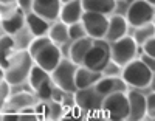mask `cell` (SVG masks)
Wrapping results in <instances>:
<instances>
[{"label":"cell","mask_w":155,"mask_h":121,"mask_svg":"<svg viewBox=\"0 0 155 121\" xmlns=\"http://www.w3.org/2000/svg\"><path fill=\"white\" fill-rule=\"evenodd\" d=\"M81 22L84 25L88 37H92V39H104L106 37L107 25H109V17L106 14L95 12V11H84Z\"/></svg>","instance_id":"30bf717a"},{"label":"cell","mask_w":155,"mask_h":121,"mask_svg":"<svg viewBox=\"0 0 155 121\" xmlns=\"http://www.w3.org/2000/svg\"><path fill=\"white\" fill-rule=\"evenodd\" d=\"M95 89L104 98L115 92H127V84L123 81L121 76H104L102 75V78L95 84Z\"/></svg>","instance_id":"5bb4252c"},{"label":"cell","mask_w":155,"mask_h":121,"mask_svg":"<svg viewBox=\"0 0 155 121\" xmlns=\"http://www.w3.org/2000/svg\"><path fill=\"white\" fill-rule=\"evenodd\" d=\"M16 0H0V3L2 5H9V3H14Z\"/></svg>","instance_id":"8d00e7d4"},{"label":"cell","mask_w":155,"mask_h":121,"mask_svg":"<svg viewBox=\"0 0 155 121\" xmlns=\"http://www.w3.org/2000/svg\"><path fill=\"white\" fill-rule=\"evenodd\" d=\"M121 72H123V67H120L118 64H115L113 61H110L106 69L102 70V75L104 76H121Z\"/></svg>","instance_id":"4dcf8cb0"},{"label":"cell","mask_w":155,"mask_h":121,"mask_svg":"<svg viewBox=\"0 0 155 121\" xmlns=\"http://www.w3.org/2000/svg\"><path fill=\"white\" fill-rule=\"evenodd\" d=\"M50 81H53L51 79V73L47 72L45 69H42V67H39V65H33V69L28 75V82H30V87L36 92L41 86L50 82Z\"/></svg>","instance_id":"603a6c76"},{"label":"cell","mask_w":155,"mask_h":121,"mask_svg":"<svg viewBox=\"0 0 155 121\" xmlns=\"http://www.w3.org/2000/svg\"><path fill=\"white\" fill-rule=\"evenodd\" d=\"M34 65L33 56L28 50H16L8 67L5 69V79L11 86H20L28 81V75Z\"/></svg>","instance_id":"7a4b0ae2"},{"label":"cell","mask_w":155,"mask_h":121,"mask_svg":"<svg viewBox=\"0 0 155 121\" xmlns=\"http://www.w3.org/2000/svg\"><path fill=\"white\" fill-rule=\"evenodd\" d=\"M127 28H129V23L126 20L124 16L121 14H113L109 17V25H107V33H106V40L109 44L115 42L124 36H127Z\"/></svg>","instance_id":"7c38bea8"},{"label":"cell","mask_w":155,"mask_h":121,"mask_svg":"<svg viewBox=\"0 0 155 121\" xmlns=\"http://www.w3.org/2000/svg\"><path fill=\"white\" fill-rule=\"evenodd\" d=\"M150 86H152V90L155 92V73H153V78H152V82H150Z\"/></svg>","instance_id":"74e56055"},{"label":"cell","mask_w":155,"mask_h":121,"mask_svg":"<svg viewBox=\"0 0 155 121\" xmlns=\"http://www.w3.org/2000/svg\"><path fill=\"white\" fill-rule=\"evenodd\" d=\"M53 89H54V82L50 81V82L41 86L36 90V95L41 101H51V96H53Z\"/></svg>","instance_id":"4316f807"},{"label":"cell","mask_w":155,"mask_h":121,"mask_svg":"<svg viewBox=\"0 0 155 121\" xmlns=\"http://www.w3.org/2000/svg\"><path fill=\"white\" fill-rule=\"evenodd\" d=\"M121 78L127 84V87L130 89H137V90H143L150 87L152 78H153V72L143 62V59H134L129 64H126L123 67L121 72Z\"/></svg>","instance_id":"3957f363"},{"label":"cell","mask_w":155,"mask_h":121,"mask_svg":"<svg viewBox=\"0 0 155 121\" xmlns=\"http://www.w3.org/2000/svg\"><path fill=\"white\" fill-rule=\"evenodd\" d=\"M93 44V39L92 37H82V39H78V40H71V45H70V59L76 64V65H82L84 58L87 55V51L90 50Z\"/></svg>","instance_id":"ffe728a7"},{"label":"cell","mask_w":155,"mask_h":121,"mask_svg":"<svg viewBox=\"0 0 155 121\" xmlns=\"http://www.w3.org/2000/svg\"><path fill=\"white\" fill-rule=\"evenodd\" d=\"M146 116H149L150 119L155 118V92L153 90L146 96Z\"/></svg>","instance_id":"f546056e"},{"label":"cell","mask_w":155,"mask_h":121,"mask_svg":"<svg viewBox=\"0 0 155 121\" xmlns=\"http://www.w3.org/2000/svg\"><path fill=\"white\" fill-rule=\"evenodd\" d=\"M129 98V118L130 121H140L146 118V96L140 90L134 89L127 92Z\"/></svg>","instance_id":"8fae6325"},{"label":"cell","mask_w":155,"mask_h":121,"mask_svg":"<svg viewBox=\"0 0 155 121\" xmlns=\"http://www.w3.org/2000/svg\"><path fill=\"white\" fill-rule=\"evenodd\" d=\"M78 67L71 59H61L58 67L51 72V79L56 87L62 89L64 92L74 93L76 92V84H74V75Z\"/></svg>","instance_id":"8992f818"},{"label":"cell","mask_w":155,"mask_h":121,"mask_svg":"<svg viewBox=\"0 0 155 121\" xmlns=\"http://www.w3.org/2000/svg\"><path fill=\"white\" fill-rule=\"evenodd\" d=\"M34 113L37 118H48V113H50V103L47 101H42L39 104H34Z\"/></svg>","instance_id":"1f68e13d"},{"label":"cell","mask_w":155,"mask_h":121,"mask_svg":"<svg viewBox=\"0 0 155 121\" xmlns=\"http://www.w3.org/2000/svg\"><path fill=\"white\" fill-rule=\"evenodd\" d=\"M124 17H126L129 26L137 28V26H141V25H146L149 22H153L155 6L147 3L146 0H134V2L129 3Z\"/></svg>","instance_id":"52a82bcc"},{"label":"cell","mask_w":155,"mask_h":121,"mask_svg":"<svg viewBox=\"0 0 155 121\" xmlns=\"http://www.w3.org/2000/svg\"><path fill=\"white\" fill-rule=\"evenodd\" d=\"M17 47H16V40L11 34H3L0 36V65L6 69L12 55L16 53Z\"/></svg>","instance_id":"44dd1931"},{"label":"cell","mask_w":155,"mask_h":121,"mask_svg":"<svg viewBox=\"0 0 155 121\" xmlns=\"http://www.w3.org/2000/svg\"><path fill=\"white\" fill-rule=\"evenodd\" d=\"M85 36H87V31L84 28L82 22H76V23L68 25V37H70V40H78V39H82Z\"/></svg>","instance_id":"484cf974"},{"label":"cell","mask_w":155,"mask_h":121,"mask_svg":"<svg viewBox=\"0 0 155 121\" xmlns=\"http://www.w3.org/2000/svg\"><path fill=\"white\" fill-rule=\"evenodd\" d=\"M17 2V6L27 14V12H31L33 11V5H34V0H16Z\"/></svg>","instance_id":"836d02e7"},{"label":"cell","mask_w":155,"mask_h":121,"mask_svg":"<svg viewBox=\"0 0 155 121\" xmlns=\"http://www.w3.org/2000/svg\"><path fill=\"white\" fill-rule=\"evenodd\" d=\"M82 14H84L82 2L81 0H71V2L62 3L61 12H59V19L64 23L71 25V23H76V22H81Z\"/></svg>","instance_id":"2e32d148"},{"label":"cell","mask_w":155,"mask_h":121,"mask_svg":"<svg viewBox=\"0 0 155 121\" xmlns=\"http://www.w3.org/2000/svg\"><path fill=\"white\" fill-rule=\"evenodd\" d=\"M61 6H62L61 0H34L33 11L41 17L47 19L48 22H51L59 19Z\"/></svg>","instance_id":"4fadbf2b"},{"label":"cell","mask_w":155,"mask_h":121,"mask_svg":"<svg viewBox=\"0 0 155 121\" xmlns=\"http://www.w3.org/2000/svg\"><path fill=\"white\" fill-rule=\"evenodd\" d=\"M64 112H65V106L59 101H53L51 99L50 103V113H48V118L51 119H58L61 116H64Z\"/></svg>","instance_id":"f1b7e54d"},{"label":"cell","mask_w":155,"mask_h":121,"mask_svg":"<svg viewBox=\"0 0 155 121\" xmlns=\"http://www.w3.org/2000/svg\"><path fill=\"white\" fill-rule=\"evenodd\" d=\"M110 61V44L106 39H93V44L87 51L82 65L90 70L102 72Z\"/></svg>","instance_id":"5b68a950"},{"label":"cell","mask_w":155,"mask_h":121,"mask_svg":"<svg viewBox=\"0 0 155 121\" xmlns=\"http://www.w3.org/2000/svg\"><path fill=\"white\" fill-rule=\"evenodd\" d=\"M153 36H155V22H149L146 25L137 26L132 37L135 39V42L138 45H143L144 42H147V40L150 37H153Z\"/></svg>","instance_id":"d4e9b609"},{"label":"cell","mask_w":155,"mask_h":121,"mask_svg":"<svg viewBox=\"0 0 155 121\" xmlns=\"http://www.w3.org/2000/svg\"><path fill=\"white\" fill-rule=\"evenodd\" d=\"M9 95H11V84L6 79H2L0 81V112L3 110V107H5Z\"/></svg>","instance_id":"83f0119b"},{"label":"cell","mask_w":155,"mask_h":121,"mask_svg":"<svg viewBox=\"0 0 155 121\" xmlns=\"http://www.w3.org/2000/svg\"><path fill=\"white\" fill-rule=\"evenodd\" d=\"M61 2H62V3H65V2H71V0H61Z\"/></svg>","instance_id":"ab89813d"},{"label":"cell","mask_w":155,"mask_h":121,"mask_svg":"<svg viewBox=\"0 0 155 121\" xmlns=\"http://www.w3.org/2000/svg\"><path fill=\"white\" fill-rule=\"evenodd\" d=\"M30 55L33 56V61L36 65L42 67L47 72H53L58 64L62 59V53L59 45H56L53 40L47 36H39V37H33L31 44L28 47Z\"/></svg>","instance_id":"6da1fadb"},{"label":"cell","mask_w":155,"mask_h":121,"mask_svg":"<svg viewBox=\"0 0 155 121\" xmlns=\"http://www.w3.org/2000/svg\"><path fill=\"white\" fill-rule=\"evenodd\" d=\"M152 121H155V118H152Z\"/></svg>","instance_id":"60d3db41"},{"label":"cell","mask_w":155,"mask_h":121,"mask_svg":"<svg viewBox=\"0 0 155 121\" xmlns=\"http://www.w3.org/2000/svg\"><path fill=\"white\" fill-rule=\"evenodd\" d=\"M2 79H5V69L0 65V81H2Z\"/></svg>","instance_id":"d590c367"},{"label":"cell","mask_w":155,"mask_h":121,"mask_svg":"<svg viewBox=\"0 0 155 121\" xmlns=\"http://www.w3.org/2000/svg\"><path fill=\"white\" fill-rule=\"evenodd\" d=\"M34 104H36V99H34V96L31 95V93L19 92V93H16V95H9L2 113L3 112H16V113H19L20 110L27 109V107H33Z\"/></svg>","instance_id":"e0dca14e"},{"label":"cell","mask_w":155,"mask_h":121,"mask_svg":"<svg viewBox=\"0 0 155 121\" xmlns=\"http://www.w3.org/2000/svg\"><path fill=\"white\" fill-rule=\"evenodd\" d=\"M137 47L138 44L135 42L134 37L124 36L110 44V58L115 64H118L120 67H124L126 64L134 61L135 56L138 55Z\"/></svg>","instance_id":"ba28073f"},{"label":"cell","mask_w":155,"mask_h":121,"mask_svg":"<svg viewBox=\"0 0 155 121\" xmlns=\"http://www.w3.org/2000/svg\"><path fill=\"white\" fill-rule=\"evenodd\" d=\"M141 59H143V62L149 67V69L155 73V58H152V56H149V55H144V53H143V55H141Z\"/></svg>","instance_id":"e575fe53"},{"label":"cell","mask_w":155,"mask_h":121,"mask_svg":"<svg viewBox=\"0 0 155 121\" xmlns=\"http://www.w3.org/2000/svg\"><path fill=\"white\" fill-rule=\"evenodd\" d=\"M146 2H147V3H150L152 6H155V0H146Z\"/></svg>","instance_id":"f35d334b"},{"label":"cell","mask_w":155,"mask_h":121,"mask_svg":"<svg viewBox=\"0 0 155 121\" xmlns=\"http://www.w3.org/2000/svg\"><path fill=\"white\" fill-rule=\"evenodd\" d=\"M25 26H27V30L34 37H39V36H47L48 34L50 22L47 19L41 17L39 14H36L34 11H31V12L25 14Z\"/></svg>","instance_id":"ac0fdd59"},{"label":"cell","mask_w":155,"mask_h":121,"mask_svg":"<svg viewBox=\"0 0 155 121\" xmlns=\"http://www.w3.org/2000/svg\"><path fill=\"white\" fill-rule=\"evenodd\" d=\"M48 37L53 40L56 45H64L65 42H68L70 37H68V25L64 23L62 20L50 25V30H48Z\"/></svg>","instance_id":"cb8c5ba5"},{"label":"cell","mask_w":155,"mask_h":121,"mask_svg":"<svg viewBox=\"0 0 155 121\" xmlns=\"http://www.w3.org/2000/svg\"><path fill=\"white\" fill-rule=\"evenodd\" d=\"M143 51H144V55H149V56L155 58V36L143 44Z\"/></svg>","instance_id":"d6a6232c"},{"label":"cell","mask_w":155,"mask_h":121,"mask_svg":"<svg viewBox=\"0 0 155 121\" xmlns=\"http://www.w3.org/2000/svg\"><path fill=\"white\" fill-rule=\"evenodd\" d=\"M116 2H118V0H116Z\"/></svg>","instance_id":"b9f144b4"},{"label":"cell","mask_w":155,"mask_h":121,"mask_svg":"<svg viewBox=\"0 0 155 121\" xmlns=\"http://www.w3.org/2000/svg\"><path fill=\"white\" fill-rule=\"evenodd\" d=\"M102 78V72H95L90 70L84 65H79L74 75V84L76 90L78 89H87V87H93L98 81Z\"/></svg>","instance_id":"d6986e66"},{"label":"cell","mask_w":155,"mask_h":121,"mask_svg":"<svg viewBox=\"0 0 155 121\" xmlns=\"http://www.w3.org/2000/svg\"><path fill=\"white\" fill-rule=\"evenodd\" d=\"M74 104L79 107L84 113H99L102 107V98L99 95V92L93 87L87 89H78L74 93ZM102 113V112H101Z\"/></svg>","instance_id":"9c48e42d"},{"label":"cell","mask_w":155,"mask_h":121,"mask_svg":"<svg viewBox=\"0 0 155 121\" xmlns=\"http://www.w3.org/2000/svg\"><path fill=\"white\" fill-rule=\"evenodd\" d=\"M101 112L109 119L123 121L129 118V98L127 92H115L104 96Z\"/></svg>","instance_id":"277c9868"},{"label":"cell","mask_w":155,"mask_h":121,"mask_svg":"<svg viewBox=\"0 0 155 121\" xmlns=\"http://www.w3.org/2000/svg\"><path fill=\"white\" fill-rule=\"evenodd\" d=\"M84 11H95L101 14H112L116 6V0H81Z\"/></svg>","instance_id":"7402d4cb"},{"label":"cell","mask_w":155,"mask_h":121,"mask_svg":"<svg viewBox=\"0 0 155 121\" xmlns=\"http://www.w3.org/2000/svg\"><path fill=\"white\" fill-rule=\"evenodd\" d=\"M2 28L6 34H17L20 30L25 28V12L20 8L9 11L2 17Z\"/></svg>","instance_id":"9a60e30c"}]
</instances>
